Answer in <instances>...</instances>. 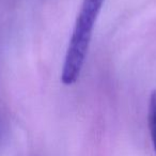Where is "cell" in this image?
Masks as SVG:
<instances>
[{
    "label": "cell",
    "mask_w": 156,
    "mask_h": 156,
    "mask_svg": "<svg viewBox=\"0 0 156 156\" xmlns=\"http://www.w3.org/2000/svg\"><path fill=\"white\" fill-rule=\"evenodd\" d=\"M105 0H83L65 52L61 81L72 86L79 79L91 44L96 20Z\"/></svg>",
    "instance_id": "obj_1"
},
{
    "label": "cell",
    "mask_w": 156,
    "mask_h": 156,
    "mask_svg": "<svg viewBox=\"0 0 156 156\" xmlns=\"http://www.w3.org/2000/svg\"><path fill=\"white\" fill-rule=\"evenodd\" d=\"M147 125H149L152 144L156 153V91H153L150 95L149 109H147Z\"/></svg>",
    "instance_id": "obj_2"
}]
</instances>
